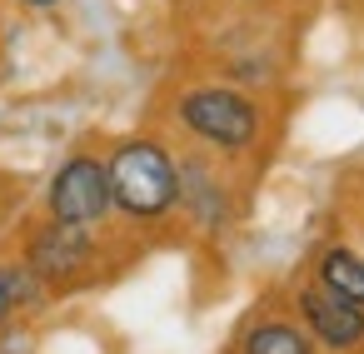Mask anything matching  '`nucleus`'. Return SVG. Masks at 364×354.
Listing matches in <instances>:
<instances>
[{"label": "nucleus", "instance_id": "obj_3", "mask_svg": "<svg viewBox=\"0 0 364 354\" xmlns=\"http://www.w3.org/2000/svg\"><path fill=\"white\" fill-rule=\"evenodd\" d=\"M21 264L46 284V289H75L95 264H100V240L90 225H65V220H50L36 225L26 235V254Z\"/></svg>", "mask_w": 364, "mask_h": 354}, {"label": "nucleus", "instance_id": "obj_2", "mask_svg": "<svg viewBox=\"0 0 364 354\" xmlns=\"http://www.w3.org/2000/svg\"><path fill=\"white\" fill-rule=\"evenodd\" d=\"M175 125L200 140V150H210L215 160H240L259 145L264 135V110L250 90L210 80V85H190L175 95Z\"/></svg>", "mask_w": 364, "mask_h": 354}, {"label": "nucleus", "instance_id": "obj_1", "mask_svg": "<svg viewBox=\"0 0 364 354\" xmlns=\"http://www.w3.org/2000/svg\"><path fill=\"white\" fill-rule=\"evenodd\" d=\"M110 205L130 225H160L180 210V160L160 135H125L105 155Z\"/></svg>", "mask_w": 364, "mask_h": 354}, {"label": "nucleus", "instance_id": "obj_4", "mask_svg": "<svg viewBox=\"0 0 364 354\" xmlns=\"http://www.w3.org/2000/svg\"><path fill=\"white\" fill-rule=\"evenodd\" d=\"M46 215L50 220H65V225H90L100 230L115 205H110V175H105V160L90 155V150H75L55 165V175L46 180Z\"/></svg>", "mask_w": 364, "mask_h": 354}, {"label": "nucleus", "instance_id": "obj_8", "mask_svg": "<svg viewBox=\"0 0 364 354\" xmlns=\"http://www.w3.org/2000/svg\"><path fill=\"white\" fill-rule=\"evenodd\" d=\"M314 279L349 304H364V254L349 245H329L314 254Z\"/></svg>", "mask_w": 364, "mask_h": 354}, {"label": "nucleus", "instance_id": "obj_5", "mask_svg": "<svg viewBox=\"0 0 364 354\" xmlns=\"http://www.w3.org/2000/svg\"><path fill=\"white\" fill-rule=\"evenodd\" d=\"M294 319L304 324L319 354H364V304L339 299L319 279L294 289Z\"/></svg>", "mask_w": 364, "mask_h": 354}, {"label": "nucleus", "instance_id": "obj_6", "mask_svg": "<svg viewBox=\"0 0 364 354\" xmlns=\"http://www.w3.org/2000/svg\"><path fill=\"white\" fill-rule=\"evenodd\" d=\"M180 210L200 230H220L230 220V185H225L220 165L210 160V150L180 160Z\"/></svg>", "mask_w": 364, "mask_h": 354}, {"label": "nucleus", "instance_id": "obj_10", "mask_svg": "<svg viewBox=\"0 0 364 354\" xmlns=\"http://www.w3.org/2000/svg\"><path fill=\"white\" fill-rule=\"evenodd\" d=\"M16 6H26V11H55L60 0H16Z\"/></svg>", "mask_w": 364, "mask_h": 354}, {"label": "nucleus", "instance_id": "obj_9", "mask_svg": "<svg viewBox=\"0 0 364 354\" xmlns=\"http://www.w3.org/2000/svg\"><path fill=\"white\" fill-rule=\"evenodd\" d=\"M41 294H50V289H46L21 259H16V264H0V334H6L11 319H16L26 304H36Z\"/></svg>", "mask_w": 364, "mask_h": 354}, {"label": "nucleus", "instance_id": "obj_7", "mask_svg": "<svg viewBox=\"0 0 364 354\" xmlns=\"http://www.w3.org/2000/svg\"><path fill=\"white\" fill-rule=\"evenodd\" d=\"M240 354H319V349H314V339L304 334L299 319H289V314H264V319L245 324Z\"/></svg>", "mask_w": 364, "mask_h": 354}]
</instances>
